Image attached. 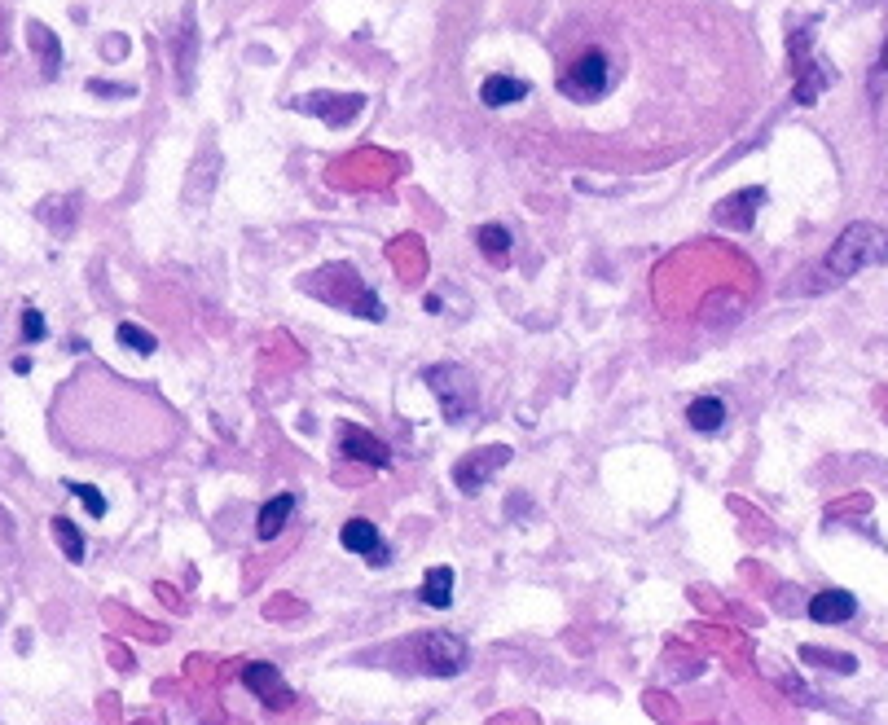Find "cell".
Returning <instances> with one entry per match:
<instances>
[{
    "label": "cell",
    "instance_id": "cell-1",
    "mask_svg": "<svg viewBox=\"0 0 888 725\" xmlns=\"http://www.w3.org/2000/svg\"><path fill=\"white\" fill-rule=\"evenodd\" d=\"M888 260V233L871 220H853V225L831 242V251L823 255V286L849 282L853 273L875 269V264Z\"/></svg>",
    "mask_w": 888,
    "mask_h": 725
},
{
    "label": "cell",
    "instance_id": "cell-2",
    "mask_svg": "<svg viewBox=\"0 0 888 725\" xmlns=\"http://www.w3.org/2000/svg\"><path fill=\"white\" fill-rule=\"evenodd\" d=\"M423 383L436 392V400H440V414H444V422L449 427H462L466 418L480 409V383H475V374L466 370V365H453V361H444V365H427L423 370Z\"/></svg>",
    "mask_w": 888,
    "mask_h": 725
},
{
    "label": "cell",
    "instance_id": "cell-3",
    "mask_svg": "<svg viewBox=\"0 0 888 725\" xmlns=\"http://www.w3.org/2000/svg\"><path fill=\"white\" fill-rule=\"evenodd\" d=\"M405 655H409V664H414L418 673H427V677H458V673H466V664H471L466 642L458 638V633H444V629H431V633L409 638Z\"/></svg>",
    "mask_w": 888,
    "mask_h": 725
},
{
    "label": "cell",
    "instance_id": "cell-4",
    "mask_svg": "<svg viewBox=\"0 0 888 725\" xmlns=\"http://www.w3.org/2000/svg\"><path fill=\"white\" fill-rule=\"evenodd\" d=\"M607 84H612V62H607L603 49L576 53V62L563 71V80H559V88L572 97V102H598V97L607 93Z\"/></svg>",
    "mask_w": 888,
    "mask_h": 725
},
{
    "label": "cell",
    "instance_id": "cell-5",
    "mask_svg": "<svg viewBox=\"0 0 888 725\" xmlns=\"http://www.w3.org/2000/svg\"><path fill=\"white\" fill-rule=\"evenodd\" d=\"M510 457H515V449L510 444H488V449H475L466 453L458 466H453V484H458V493H480V488L493 479L502 466H510Z\"/></svg>",
    "mask_w": 888,
    "mask_h": 725
},
{
    "label": "cell",
    "instance_id": "cell-6",
    "mask_svg": "<svg viewBox=\"0 0 888 725\" xmlns=\"http://www.w3.org/2000/svg\"><path fill=\"white\" fill-rule=\"evenodd\" d=\"M242 686L251 690L255 699H260L269 712H286L295 704V690L286 686V677H282V668L277 664H269V660H251V664H242Z\"/></svg>",
    "mask_w": 888,
    "mask_h": 725
},
{
    "label": "cell",
    "instance_id": "cell-7",
    "mask_svg": "<svg viewBox=\"0 0 888 725\" xmlns=\"http://www.w3.org/2000/svg\"><path fill=\"white\" fill-rule=\"evenodd\" d=\"M335 435H339V449H343V457H352V462L374 466V471H383V466H392V449H387V444H383L374 431L357 427V422H343V427H339Z\"/></svg>",
    "mask_w": 888,
    "mask_h": 725
},
{
    "label": "cell",
    "instance_id": "cell-8",
    "mask_svg": "<svg viewBox=\"0 0 888 725\" xmlns=\"http://www.w3.org/2000/svg\"><path fill=\"white\" fill-rule=\"evenodd\" d=\"M339 541H343V550H352V554H361L370 567H387L392 563V550H387V541H383V532L374 528L370 519H348L339 528Z\"/></svg>",
    "mask_w": 888,
    "mask_h": 725
},
{
    "label": "cell",
    "instance_id": "cell-9",
    "mask_svg": "<svg viewBox=\"0 0 888 725\" xmlns=\"http://www.w3.org/2000/svg\"><path fill=\"white\" fill-rule=\"evenodd\" d=\"M295 110H308V115L326 119L330 128H343L348 119H357L365 110V97L361 93H348V97H335V93H313V97H299Z\"/></svg>",
    "mask_w": 888,
    "mask_h": 725
},
{
    "label": "cell",
    "instance_id": "cell-10",
    "mask_svg": "<svg viewBox=\"0 0 888 725\" xmlns=\"http://www.w3.org/2000/svg\"><path fill=\"white\" fill-rule=\"evenodd\" d=\"M761 203H765V189H761V185L739 189L735 198H726V203H717L713 220H717V225H726V229L748 233V229H752V216H757V211H761Z\"/></svg>",
    "mask_w": 888,
    "mask_h": 725
},
{
    "label": "cell",
    "instance_id": "cell-11",
    "mask_svg": "<svg viewBox=\"0 0 888 725\" xmlns=\"http://www.w3.org/2000/svg\"><path fill=\"white\" fill-rule=\"evenodd\" d=\"M858 616V598L849 589H823L809 598V620L814 624H849Z\"/></svg>",
    "mask_w": 888,
    "mask_h": 725
},
{
    "label": "cell",
    "instance_id": "cell-12",
    "mask_svg": "<svg viewBox=\"0 0 888 725\" xmlns=\"http://www.w3.org/2000/svg\"><path fill=\"white\" fill-rule=\"evenodd\" d=\"M295 506H299V497H295V493H277V497H269V501L260 506V515H255V537H260V541L282 537V528H286V519L295 515Z\"/></svg>",
    "mask_w": 888,
    "mask_h": 725
},
{
    "label": "cell",
    "instance_id": "cell-13",
    "mask_svg": "<svg viewBox=\"0 0 888 725\" xmlns=\"http://www.w3.org/2000/svg\"><path fill=\"white\" fill-rule=\"evenodd\" d=\"M726 418H730V409L721 396H695L691 405H686V422H691V431H699V435H717L726 427Z\"/></svg>",
    "mask_w": 888,
    "mask_h": 725
},
{
    "label": "cell",
    "instance_id": "cell-14",
    "mask_svg": "<svg viewBox=\"0 0 888 725\" xmlns=\"http://www.w3.org/2000/svg\"><path fill=\"white\" fill-rule=\"evenodd\" d=\"M528 97V80H515V75H488V80L480 84V102L502 110V106H515Z\"/></svg>",
    "mask_w": 888,
    "mask_h": 725
},
{
    "label": "cell",
    "instance_id": "cell-15",
    "mask_svg": "<svg viewBox=\"0 0 888 725\" xmlns=\"http://www.w3.org/2000/svg\"><path fill=\"white\" fill-rule=\"evenodd\" d=\"M418 598H423V607H431V611H449L453 607V567H427Z\"/></svg>",
    "mask_w": 888,
    "mask_h": 725
},
{
    "label": "cell",
    "instance_id": "cell-16",
    "mask_svg": "<svg viewBox=\"0 0 888 725\" xmlns=\"http://www.w3.org/2000/svg\"><path fill=\"white\" fill-rule=\"evenodd\" d=\"M827 84H831V71H827V66H818V62L801 66V71H796V102H801V106H814L818 97H823Z\"/></svg>",
    "mask_w": 888,
    "mask_h": 725
},
{
    "label": "cell",
    "instance_id": "cell-17",
    "mask_svg": "<svg viewBox=\"0 0 888 725\" xmlns=\"http://www.w3.org/2000/svg\"><path fill=\"white\" fill-rule=\"evenodd\" d=\"M475 242H480V251L488 255V260H497V264H506V255H510V242H515V233H510L506 225H480L475 229Z\"/></svg>",
    "mask_w": 888,
    "mask_h": 725
},
{
    "label": "cell",
    "instance_id": "cell-18",
    "mask_svg": "<svg viewBox=\"0 0 888 725\" xmlns=\"http://www.w3.org/2000/svg\"><path fill=\"white\" fill-rule=\"evenodd\" d=\"M31 44L40 49V58H44V80H53V75L62 71V49H58V40L49 36V27H40V22H31Z\"/></svg>",
    "mask_w": 888,
    "mask_h": 725
},
{
    "label": "cell",
    "instance_id": "cell-19",
    "mask_svg": "<svg viewBox=\"0 0 888 725\" xmlns=\"http://www.w3.org/2000/svg\"><path fill=\"white\" fill-rule=\"evenodd\" d=\"M53 537H58V545H62V554L71 563H84V532L75 528L66 515H53Z\"/></svg>",
    "mask_w": 888,
    "mask_h": 725
},
{
    "label": "cell",
    "instance_id": "cell-20",
    "mask_svg": "<svg viewBox=\"0 0 888 725\" xmlns=\"http://www.w3.org/2000/svg\"><path fill=\"white\" fill-rule=\"evenodd\" d=\"M801 660L805 664H823V668H836V673H853L858 660L845 651H823V646H801Z\"/></svg>",
    "mask_w": 888,
    "mask_h": 725
},
{
    "label": "cell",
    "instance_id": "cell-21",
    "mask_svg": "<svg viewBox=\"0 0 888 725\" xmlns=\"http://www.w3.org/2000/svg\"><path fill=\"white\" fill-rule=\"evenodd\" d=\"M115 334H119V343H124V348H132L137 356H154V352H159V339H154L150 330L132 326V321H124V326H119Z\"/></svg>",
    "mask_w": 888,
    "mask_h": 725
},
{
    "label": "cell",
    "instance_id": "cell-22",
    "mask_svg": "<svg viewBox=\"0 0 888 725\" xmlns=\"http://www.w3.org/2000/svg\"><path fill=\"white\" fill-rule=\"evenodd\" d=\"M66 493H71V497H80L93 519H102L106 510H110V501L102 497V488H93V484H80V479H66Z\"/></svg>",
    "mask_w": 888,
    "mask_h": 725
},
{
    "label": "cell",
    "instance_id": "cell-23",
    "mask_svg": "<svg viewBox=\"0 0 888 725\" xmlns=\"http://www.w3.org/2000/svg\"><path fill=\"white\" fill-rule=\"evenodd\" d=\"M22 339H27V343H40V339H44V317H40V308H22Z\"/></svg>",
    "mask_w": 888,
    "mask_h": 725
},
{
    "label": "cell",
    "instance_id": "cell-24",
    "mask_svg": "<svg viewBox=\"0 0 888 725\" xmlns=\"http://www.w3.org/2000/svg\"><path fill=\"white\" fill-rule=\"evenodd\" d=\"M884 71H888V40H884Z\"/></svg>",
    "mask_w": 888,
    "mask_h": 725
}]
</instances>
